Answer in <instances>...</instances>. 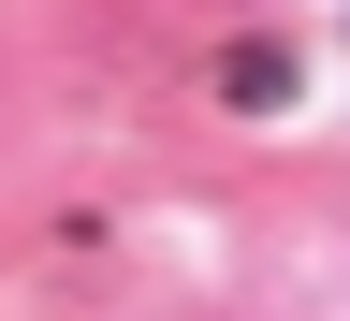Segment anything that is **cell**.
Segmentation results:
<instances>
[{"label": "cell", "mask_w": 350, "mask_h": 321, "mask_svg": "<svg viewBox=\"0 0 350 321\" xmlns=\"http://www.w3.org/2000/svg\"><path fill=\"white\" fill-rule=\"evenodd\" d=\"M219 88H234V103H278L292 59H278V44H234V59H219Z\"/></svg>", "instance_id": "cell-1"}]
</instances>
